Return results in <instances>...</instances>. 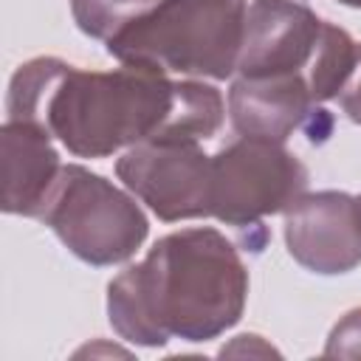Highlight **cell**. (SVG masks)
Returning <instances> with one entry per match:
<instances>
[{"label": "cell", "instance_id": "cell-1", "mask_svg": "<svg viewBox=\"0 0 361 361\" xmlns=\"http://www.w3.org/2000/svg\"><path fill=\"white\" fill-rule=\"evenodd\" d=\"M245 299L248 268L237 245L223 231L197 226L161 237L107 285V319L138 347H164L169 338L197 344L231 330Z\"/></svg>", "mask_w": 361, "mask_h": 361}, {"label": "cell", "instance_id": "cell-2", "mask_svg": "<svg viewBox=\"0 0 361 361\" xmlns=\"http://www.w3.org/2000/svg\"><path fill=\"white\" fill-rule=\"evenodd\" d=\"M175 102L178 82L149 68L82 71L59 56H34L8 82L6 118L45 127L76 158H110L161 138Z\"/></svg>", "mask_w": 361, "mask_h": 361}, {"label": "cell", "instance_id": "cell-3", "mask_svg": "<svg viewBox=\"0 0 361 361\" xmlns=\"http://www.w3.org/2000/svg\"><path fill=\"white\" fill-rule=\"evenodd\" d=\"M245 11V0H161L110 37L107 54L166 76L223 82L237 71Z\"/></svg>", "mask_w": 361, "mask_h": 361}, {"label": "cell", "instance_id": "cell-4", "mask_svg": "<svg viewBox=\"0 0 361 361\" xmlns=\"http://www.w3.org/2000/svg\"><path fill=\"white\" fill-rule=\"evenodd\" d=\"M133 192L82 164H65L39 220L93 268L127 262L147 240L149 220Z\"/></svg>", "mask_w": 361, "mask_h": 361}, {"label": "cell", "instance_id": "cell-5", "mask_svg": "<svg viewBox=\"0 0 361 361\" xmlns=\"http://www.w3.org/2000/svg\"><path fill=\"white\" fill-rule=\"evenodd\" d=\"M307 166L279 141L240 135L212 155V217L237 228H262L307 192Z\"/></svg>", "mask_w": 361, "mask_h": 361}, {"label": "cell", "instance_id": "cell-6", "mask_svg": "<svg viewBox=\"0 0 361 361\" xmlns=\"http://www.w3.org/2000/svg\"><path fill=\"white\" fill-rule=\"evenodd\" d=\"M116 175L164 223L212 217V155L200 141H141L121 152Z\"/></svg>", "mask_w": 361, "mask_h": 361}, {"label": "cell", "instance_id": "cell-7", "mask_svg": "<svg viewBox=\"0 0 361 361\" xmlns=\"http://www.w3.org/2000/svg\"><path fill=\"white\" fill-rule=\"evenodd\" d=\"M288 254L307 271L338 276L361 265V200L338 192H305L285 209Z\"/></svg>", "mask_w": 361, "mask_h": 361}, {"label": "cell", "instance_id": "cell-8", "mask_svg": "<svg viewBox=\"0 0 361 361\" xmlns=\"http://www.w3.org/2000/svg\"><path fill=\"white\" fill-rule=\"evenodd\" d=\"M322 28L324 20L299 0H251L237 73H305L319 48Z\"/></svg>", "mask_w": 361, "mask_h": 361}, {"label": "cell", "instance_id": "cell-9", "mask_svg": "<svg viewBox=\"0 0 361 361\" xmlns=\"http://www.w3.org/2000/svg\"><path fill=\"white\" fill-rule=\"evenodd\" d=\"M59 152L54 135L34 121L6 118L0 130V180L3 195L0 206L6 214L37 217L42 214L59 172Z\"/></svg>", "mask_w": 361, "mask_h": 361}, {"label": "cell", "instance_id": "cell-10", "mask_svg": "<svg viewBox=\"0 0 361 361\" xmlns=\"http://www.w3.org/2000/svg\"><path fill=\"white\" fill-rule=\"evenodd\" d=\"M305 73L240 76L228 87V118L240 135L285 144L316 113Z\"/></svg>", "mask_w": 361, "mask_h": 361}, {"label": "cell", "instance_id": "cell-11", "mask_svg": "<svg viewBox=\"0 0 361 361\" xmlns=\"http://www.w3.org/2000/svg\"><path fill=\"white\" fill-rule=\"evenodd\" d=\"M355 56H358V42L350 37V31L324 20L319 48L305 71V79H307V87L316 104H324L338 96V90L344 87L355 65Z\"/></svg>", "mask_w": 361, "mask_h": 361}, {"label": "cell", "instance_id": "cell-12", "mask_svg": "<svg viewBox=\"0 0 361 361\" xmlns=\"http://www.w3.org/2000/svg\"><path fill=\"white\" fill-rule=\"evenodd\" d=\"M158 3L161 0H71V14L82 34L107 42Z\"/></svg>", "mask_w": 361, "mask_h": 361}, {"label": "cell", "instance_id": "cell-13", "mask_svg": "<svg viewBox=\"0 0 361 361\" xmlns=\"http://www.w3.org/2000/svg\"><path fill=\"white\" fill-rule=\"evenodd\" d=\"M327 358H361V307L347 310L324 341Z\"/></svg>", "mask_w": 361, "mask_h": 361}, {"label": "cell", "instance_id": "cell-14", "mask_svg": "<svg viewBox=\"0 0 361 361\" xmlns=\"http://www.w3.org/2000/svg\"><path fill=\"white\" fill-rule=\"evenodd\" d=\"M336 99H338L341 110L347 113V118L361 127V42H358L355 65H353V71H350V76H347V82H344V87L338 90Z\"/></svg>", "mask_w": 361, "mask_h": 361}, {"label": "cell", "instance_id": "cell-15", "mask_svg": "<svg viewBox=\"0 0 361 361\" xmlns=\"http://www.w3.org/2000/svg\"><path fill=\"white\" fill-rule=\"evenodd\" d=\"M276 355V350L271 347V344H265L259 336H237L231 344H226L223 350H220V355Z\"/></svg>", "mask_w": 361, "mask_h": 361}, {"label": "cell", "instance_id": "cell-16", "mask_svg": "<svg viewBox=\"0 0 361 361\" xmlns=\"http://www.w3.org/2000/svg\"><path fill=\"white\" fill-rule=\"evenodd\" d=\"M341 6H350V8H361V0H338Z\"/></svg>", "mask_w": 361, "mask_h": 361}, {"label": "cell", "instance_id": "cell-17", "mask_svg": "<svg viewBox=\"0 0 361 361\" xmlns=\"http://www.w3.org/2000/svg\"><path fill=\"white\" fill-rule=\"evenodd\" d=\"M358 200H361V195H358Z\"/></svg>", "mask_w": 361, "mask_h": 361}]
</instances>
